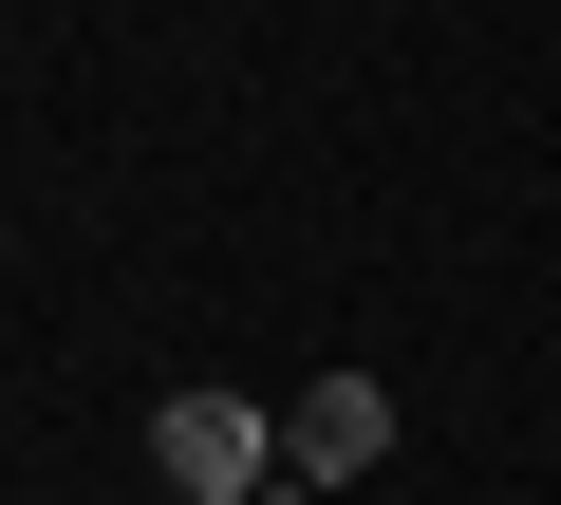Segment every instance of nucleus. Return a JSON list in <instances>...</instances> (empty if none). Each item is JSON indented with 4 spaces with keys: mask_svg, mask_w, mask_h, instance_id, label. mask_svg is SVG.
<instances>
[{
    "mask_svg": "<svg viewBox=\"0 0 561 505\" xmlns=\"http://www.w3.org/2000/svg\"><path fill=\"white\" fill-rule=\"evenodd\" d=\"M262 505H337V486H300V468H280V486H262Z\"/></svg>",
    "mask_w": 561,
    "mask_h": 505,
    "instance_id": "3",
    "label": "nucleus"
},
{
    "mask_svg": "<svg viewBox=\"0 0 561 505\" xmlns=\"http://www.w3.org/2000/svg\"><path fill=\"white\" fill-rule=\"evenodd\" d=\"M375 449H393V393L375 375H319L300 412H280V468H300V486H375Z\"/></svg>",
    "mask_w": 561,
    "mask_h": 505,
    "instance_id": "2",
    "label": "nucleus"
},
{
    "mask_svg": "<svg viewBox=\"0 0 561 505\" xmlns=\"http://www.w3.org/2000/svg\"><path fill=\"white\" fill-rule=\"evenodd\" d=\"M150 468H169V505H262V486H280V412L169 393V412H150Z\"/></svg>",
    "mask_w": 561,
    "mask_h": 505,
    "instance_id": "1",
    "label": "nucleus"
}]
</instances>
